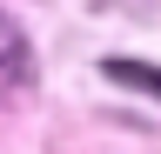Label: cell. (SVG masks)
Returning a JSON list of instances; mask_svg holds the SVG:
<instances>
[{
    "label": "cell",
    "instance_id": "7a4b0ae2",
    "mask_svg": "<svg viewBox=\"0 0 161 154\" xmlns=\"http://www.w3.org/2000/svg\"><path fill=\"white\" fill-rule=\"evenodd\" d=\"M108 81H128V87L161 94V67H141V61H108Z\"/></svg>",
    "mask_w": 161,
    "mask_h": 154
},
{
    "label": "cell",
    "instance_id": "6da1fadb",
    "mask_svg": "<svg viewBox=\"0 0 161 154\" xmlns=\"http://www.w3.org/2000/svg\"><path fill=\"white\" fill-rule=\"evenodd\" d=\"M27 81H34V47L20 34V20L0 13V94H20Z\"/></svg>",
    "mask_w": 161,
    "mask_h": 154
}]
</instances>
